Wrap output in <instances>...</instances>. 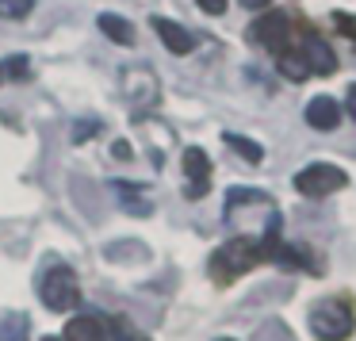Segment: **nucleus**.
<instances>
[{"instance_id":"f257e3e1","label":"nucleus","mask_w":356,"mask_h":341,"mask_svg":"<svg viewBox=\"0 0 356 341\" xmlns=\"http://www.w3.org/2000/svg\"><path fill=\"white\" fill-rule=\"evenodd\" d=\"M261 261H268V257H264V241L253 238V234H241V238H230L226 246H218L215 253H211L207 272H211L215 284H230V280L245 276V272Z\"/></svg>"},{"instance_id":"f03ea898","label":"nucleus","mask_w":356,"mask_h":341,"mask_svg":"<svg viewBox=\"0 0 356 341\" xmlns=\"http://www.w3.org/2000/svg\"><path fill=\"white\" fill-rule=\"evenodd\" d=\"M356 330V318L348 310V303L341 299H322L310 307V333L318 341H345Z\"/></svg>"},{"instance_id":"7ed1b4c3","label":"nucleus","mask_w":356,"mask_h":341,"mask_svg":"<svg viewBox=\"0 0 356 341\" xmlns=\"http://www.w3.org/2000/svg\"><path fill=\"white\" fill-rule=\"evenodd\" d=\"M348 184V173L337 169V165H325V161H314L307 165L302 173H295V192H302L307 200H322V196H333Z\"/></svg>"},{"instance_id":"20e7f679","label":"nucleus","mask_w":356,"mask_h":341,"mask_svg":"<svg viewBox=\"0 0 356 341\" xmlns=\"http://www.w3.org/2000/svg\"><path fill=\"white\" fill-rule=\"evenodd\" d=\"M39 295L50 310H73L81 299V287H77V272L65 269V264H54L47 276L39 280Z\"/></svg>"},{"instance_id":"39448f33","label":"nucleus","mask_w":356,"mask_h":341,"mask_svg":"<svg viewBox=\"0 0 356 341\" xmlns=\"http://www.w3.org/2000/svg\"><path fill=\"white\" fill-rule=\"evenodd\" d=\"M249 39L268 47V50H276V54H284L287 39H291V24H287V16H280V12H268V16H261L249 27Z\"/></svg>"},{"instance_id":"423d86ee","label":"nucleus","mask_w":356,"mask_h":341,"mask_svg":"<svg viewBox=\"0 0 356 341\" xmlns=\"http://www.w3.org/2000/svg\"><path fill=\"white\" fill-rule=\"evenodd\" d=\"M184 173H188V200H200V196H207V180H211V161L203 150H184Z\"/></svg>"},{"instance_id":"0eeeda50","label":"nucleus","mask_w":356,"mask_h":341,"mask_svg":"<svg viewBox=\"0 0 356 341\" xmlns=\"http://www.w3.org/2000/svg\"><path fill=\"white\" fill-rule=\"evenodd\" d=\"M154 31H157V39H161L172 54H192V50H195V35L188 31V27L165 19V16H154Z\"/></svg>"},{"instance_id":"6e6552de","label":"nucleus","mask_w":356,"mask_h":341,"mask_svg":"<svg viewBox=\"0 0 356 341\" xmlns=\"http://www.w3.org/2000/svg\"><path fill=\"white\" fill-rule=\"evenodd\" d=\"M299 54L307 58V70L310 73H333V70H337V58H333L330 42L318 39V35H307V39L299 42Z\"/></svg>"},{"instance_id":"1a4fd4ad","label":"nucleus","mask_w":356,"mask_h":341,"mask_svg":"<svg viewBox=\"0 0 356 341\" xmlns=\"http://www.w3.org/2000/svg\"><path fill=\"white\" fill-rule=\"evenodd\" d=\"M62 341H108V322L96 315H77L65 322V338Z\"/></svg>"},{"instance_id":"9d476101","label":"nucleus","mask_w":356,"mask_h":341,"mask_svg":"<svg viewBox=\"0 0 356 341\" xmlns=\"http://www.w3.org/2000/svg\"><path fill=\"white\" fill-rule=\"evenodd\" d=\"M307 123L314 127V131H333V127L341 123V104L333 100V96H314V100L307 104Z\"/></svg>"},{"instance_id":"9b49d317","label":"nucleus","mask_w":356,"mask_h":341,"mask_svg":"<svg viewBox=\"0 0 356 341\" xmlns=\"http://www.w3.org/2000/svg\"><path fill=\"white\" fill-rule=\"evenodd\" d=\"M111 192H115L119 207H123L127 215H149V211H154V203L146 200V188H138V184H127V180H111Z\"/></svg>"},{"instance_id":"f8f14e48","label":"nucleus","mask_w":356,"mask_h":341,"mask_svg":"<svg viewBox=\"0 0 356 341\" xmlns=\"http://www.w3.org/2000/svg\"><path fill=\"white\" fill-rule=\"evenodd\" d=\"M96 27L104 31V39H111L115 47H134V24H127L123 16H115V12H104V16H96Z\"/></svg>"},{"instance_id":"ddd939ff","label":"nucleus","mask_w":356,"mask_h":341,"mask_svg":"<svg viewBox=\"0 0 356 341\" xmlns=\"http://www.w3.org/2000/svg\"><path fill=\"white\" fill-rule=\"evenodd\" d=\"M276 58H280V73H284L287 81H307L310 77L307 58H302L299 50H284V54H276Z\"/></svg>"},{"instance_id":"4468645a","label":"nucleus","mask_w":356,"mask_h":341,"mask_svg":"<svg viewBox=\"0 0 356 341\" xmlns=\"http://www.w3.org/2000/svg\"><path fill=\"white\" fill-rule=\"evenodd\" d=\"M27 330H31V322L19 310L8 318H0V341H27Z\"/></svg>"},{"instance_id":"2eb2a0df","label":"nucleus","mask_w":356,"mask_h":341,"mask_svg":"<svg viewBox=\"0 0 356 341\" xmlns=\"http://www.w3.org/2000/svg\"><path fill=\"white\" fill-rule=\"evenodd\" d=\"M222 142H226V146H230V150H238V154L241 157H245V161L249 165H261V157H264V150L261 146H257V142H249V138H241V134H222Z\"/></svg>"},{"instance_id":"dca6fc26","label":"nucleus","mask_w":356,"mask_h":341,"mask_svg":"<svg viewBox=\"0 0 356 341\" xmlns=\"http://www.w3.org/2000/svg\"><path fill=\"white\" fill-rule=\"evenodd\" d=\"M35 0H0V19H27Z\"/></svg>"},{"instance_id":"f3484780","label":"nucleus","mask_w":356,"mask_h":341,"mask_svg":"<svg viewBox=\"0 0 356 341\" xmlns=\"http://www.w3.org/2000/svg\"><path fill=\"white\" fill-rule=\"evenodd\" d=\"M0 70L8 73V77H16V81H27L31 77V62H27L24 54H16V58H8V62L0 65Z\"/></svg>"},{"instance_id":"a211bd4d","label":"nucleus","mask_w":356,"mask_h":341,"mask_svg":"<svg viewBox=\"0 0 356 341\" xmlns=\"http://www.w3.org/2000/svg\"><path fill=\"white\" fill-rule=\"evenodd\" d=\"M111 330H115V341H149L146 333H138L131 322H127V318H115V322H111Z\"/></svg>"},{"instance_id":"6ab92c4d","label":"nucleus","mask_w":356,"mask_h":341,"mask_svg":"<svg viewBox=\"0 0 356 341\" xmlns=\"http://www.w3.org/2000/svg\"><path fill=\"white\" fill-rule=\"evenodd\" d=\"M195 4H200L203 12H211V16H222L226 12V0H195Z\"/></svg>"},{"instance_id":"aec40b11","label":"nucleus","mask_w":356,"mask_h":341,"mask_svg":"<svg viewBox=\"0 0 356 341\" xmlns=\"http://www.w3.org/2000/svg\"><path fill=\"white\" fill-rule=\"evenodd\" d=\"M92 131H96V123H92V119H88V123H77V127H73V142H85Z\"/></svg>"},{"instance_id":"412c9836","label":"nucleus","mask_w":356,"mask_h":341,"mask_svg":"<svg viewBox=\"0 0 356 341\" xmlns=\"http://www.w3.org/2000/svg\"><path fill=\"white\" fill-rule=\"evenodd\" d=\"M345 108H348V116H353V119H356V85H353V88H348V100H345Z\"/></svg>"},{"instance_id":"4be33fe9","label":"nucleus","mask_w":356,"mask_h":341,"mask_svg":"<svg viewBox=\"0 0 356 341\" xmlns=\"http://www.w3.org/2000/svg\"><path fill=\"white\" fill-rule=\"evenodd\" d=\"M245 8H268V0H241Z\"/></svg>"},{"instance_id":"5701e85b","label":"nucleus","mask_w":356,"mask_h":341,"mask_svg":"<svg viewBox=\"0 0 356 341\" xmlns=\"http://www.w3.org/2000/svg\"><path fill=\"white\" fill-rule=\"evenodd\" d=\"M341 27H345V31H353V39H356V24H353V19H341Z\"/></svg>"},{"instance_id":"b1692460","label":"nucleus","mask_w":356,"mask_h":341,"mask_svg":"<svg viewBox=\"0 0 356 341\" xmlns=\"http://www.w3.org/2000/svg\"><path fill=\"white\" fill-rule=\"evenodd\" d=\"M42 341H62V338H42Z\"/></svg>"},{"instance_id":"393cba45","label":"nucleus","mask_w":356,"mask_h":341,"mask_svg":"<svg viewBox=\"0 0 356 341\" xmlns=\"http://www.w3.org/2000/svg\"><path fill=\"white\" fill-rule=\"evenodd\" d=\"M218 341H234V338H218Z\"/></svg>"},{"instance_id":"a878e982","label":"nucleus","mask_w":356,"mask_h":341,"mask_svg":"<svg viewBox=\"0 0 356 341\" xmlns=\"http://www.w3.org/2000/svg\"><path fill=\"white\" fill-rule=\"evenodd\" d=\"M0 81H4V70H0Z\"/></svg>"}]
</instances>
